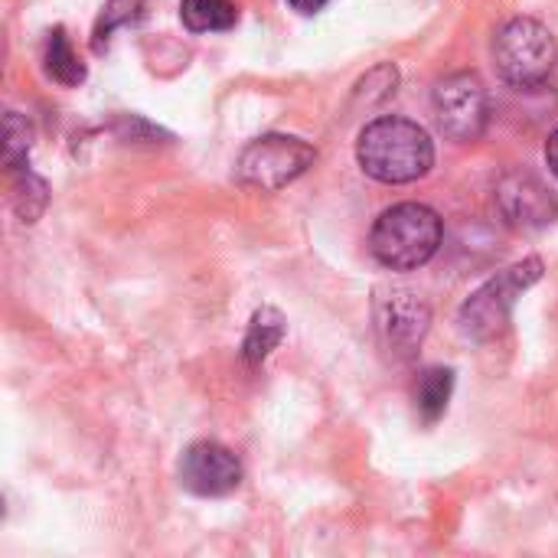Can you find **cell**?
<instances>
[{"label":"cell","instance_id":"6da1fadb","mask_svg":"<svg viewBox=\"0 0 558 558\" xmlns=\"http://www.w3.org/2000/svg\"><path fill=\"white\" fill-rule=\"evenodd\" d=\"M356 160L366 177L402 186L428 177V170L435 167V141L418 121L383 114L360 131Z\"/></svg>","mask_w":558,"mask_h":558},{"label":"cell","instance_id":"7a4b0ae2","mask_svg":"<svg viewBox=\"0 0 558 558\" xmlns=\"http://www.w3.org/2000/svg\"><path fill=\"white\" fill-rule=\"evenodd\" d=\"M445 239L441 216L425 203H399L389 206L369 235V248L383 268L392 271H415L428 265Z\"/></svg>","mask_w":558,"mask_h":558},{"label":"cell","instance_id":"3957f363","mask_svg":"<svg viewBox=\"0 0 558 558\" xmlns=\"http://www.w3.org/2000/svg\"><path fill=\"white\" fill-rule=\"evenodd\" d=\"M543 271H546L543 258H523V262L497 271L494 278H487L458 311L461 333L474 343L497 340L510 327L517 301L543 278Z\"/></svg>","mask_w":558,"mask_h":558},{"label":"cell","instance_id":"277c9868","mask_svg":"<svg viewBox=\"0 0 558 558\" xmlns=\"http://www.w3.org/2000/svg\"><path fill=\"white\" fill-rule=\"evenodd\" d=\"M558 62L556 36L533 16L507 20L494 36V65L517 88L543 85Z\"/></svg>","mask_w":558,"mask_h":558},{"label":"cell","instance_id":"5b68a950","mask_svg":"<svg viewBox=\"0 0 558 558\" xmlns=\"http://www.w3.org/2000/svg\"><path fill=\"white\" fill-rule=\"evenodd\" d=\"M317 160V150L291 134H262L255 137L235 163V180L242 186L275 193L304 177Z\"/></svg>","mask_w":558,"mask_h":558},{"label":"cell","instance_id":"8992f818","mask_svg":"<svg viewBox=\"0 0 558 558\" xmlns=\"http://www.w3.org/2000/svg\"><path fill=\"white\" fill-rule=\"evenodd\" d=\"M432 105L441 134L458 144H471L484 137L490 124V92L477 72H454L441 78L435 85Z\"/></svg>","mask_w":558,"mask_h":558},{"label":"cell","instance_id":"52a82bcc","mask_svg":"<svg viewBox=\"0 0 558 558\" xmlns=\"http://www.w3.org/2000/svg\"><path fill=\"white\" fill-rule=\"evenodd\" d=\"M373 314H376V333H379L383 350L399 363L412 360L415 350L422 347L425 333H428V324H432L428 304L418 301L412 291L396 288V291L376 294Z\"/></svg>","mask_w":558,"mask_h":558},{"label":"cell","instance_id":"ba28073f","mask_svg":"<svg viewBox=\"0 0 558 558\" xmlns=\"http://www.w3.org/2000/svg\"><path fill=\"white\" fill-rule=\"evenodd\" d=\"M242 461L219 441H193L180 458V484L193 497H229L242 487Z\"/></svg>","mask_w":558,"mask_h":558},{"label":"cell","instance_id":"9c48e42d","mask_svg":"<svg viewBox=\"0 0 558 558\" xmlns=\"http://www.w3.org/2000/svg\"><path fill=\"white\" fill-rule=\"evenodd\" d=\"M497 209L513 229L533 232V229H546L549 222H556L558 196L543 177L520 167V170H510L497 183Z\"/></svg>","mask_w":558,"mask_h":558},{"label":"cell","instance_id":"30bf717a","mask_svg":"<svg viewBox=\"0 0 558 558\" xmlns=\"http://www.w3.org/2000/svg\"><path fill=\"white\" fill-rule=\"evenodd\" d=\"M288 337V320L278 307H258L248 320L245 340H242V363L248 369H258Z\"/></svg>","mask_w":558,"mask_h":558},{"label":"cell","instance_id":"8fae6325","mask_svg":"<svg viewBox=\"0 0 558 558\" xmlns=\"http://www.w3.org/2000/svg\"><path fill=\"white\" fill-rule=\"evenodd\" d=\"M451 396H454V369L432 366V369L418 373V379H415V412L422 415L425 425H435L448 412Z\"/></svg>","mask_w":558,"mask_h":558},{"label":"cell","instance_id":"7c38bea8","mask_svg":"<svg viewBox=\"0 0 558 558\" xmlns=\"http://www.w3.org/2000/svg\"><path fill=\"white\" fill-rule=\"evenodd\" d=\"M43 69L52 82L65 85V88H78L88 75L85 62L78 59V52L72 49L69 36L62 26H56L46 39V52H43Z\"/></svg>","mask_w":558,"mask_h":558},{"label":"cell","instance_id":"4fadbf2b","mask_svg":"<svg viewBox=\"0 0 558 558\" xmlns=\"http://www.w3.org/2000/svg\"><path fill=\"white\" fill-rule=\"evenodd\" d=\"M180 20L190 33H226L239 23L232 0H180Z\"/></svg>","mask_w":558,"mask_h":558},{"label":"cell","instance_id":"5bb4252c","mask_svg":"<svg viewBox=\"0 0 558 558\" xmlns=\"http://www.w3.org/2000/svg\"><path fill=\"white\" fill-rule=\"evenodd\" d=\"M147 16V0H108L95 20V29H92V49L101 56L108 46H111V36L114 29L121 26H137L141 20Z\"/></svg>","mask_w":558,"mask_h":558},{"label":"cell","instance_id":"9a60e30c","mask_svg":"<svg viewBox=\"0 0 558 558\" xmlns=\"http://www.w3.org/2000/svg\"><path fill=\"white\" fill-rule=\"evenodd\" d=\"M10 203H13V213L23 222H36L46 213V206H49V186H46V180L36 177L29 167L13 170L10 173Z\"/></svg>","mask_w":558,"mask_h":558},{"label":"cell","instance_id":"2e32d148","mask_svg":"<svg viewBox=\"0 0 558 558\" xmlns=\"http://www.w3.org/2000/svg\"><path fill=\"white\" fill-rule=\"evenodd\" d=\"M29 147H33V124L20 111H7V118H3V167H7V173L29 167Z\"/></svg>","mask_w":558,"mask_h":558},{"label":"cell","instance_id":"e0dca14e","mask_svg":"<svg viewBox=\"0 0 558 558\" xmlns=\"http://www.w3.org/2000/svg\"><path fill=\"white\" fill-rule=\"evenodd\" d=\"M114 134H118L121 141H144V144H160V141H170V134H167V131L154 128L150 121L137 118V114H121V118L114 121Z\"/></svg>","mask_w":558,"mask_h":558},{"label":"cell","instance_id":"ac0fdd59","mask_svg":"<svg viewBox=\"0 0 558 558\" xmlns=\"http://www.w3.org/2000/svg\"><path fill=\"white\" fill-rule=\"evenodd\" d=\"M327 3H330V0H288V7L298 10L301 16H314V13H320Z\"/></svg>","mask_w":558,"mask_h":558},{"label":"cell","instance_id":"d6986e66","mask_svg":"<svg viewBox=\"0 0 558 558\" xmlns=\"http://www.w3.org/2000/svg\"><path fill=\"white\" fill-rule=\"evenodd\" d=\"M546 163H549V170L558 177V128L549 134V141H546Z\"/></svg>","mask_w":558,"mask_h":558}]
</instances>
